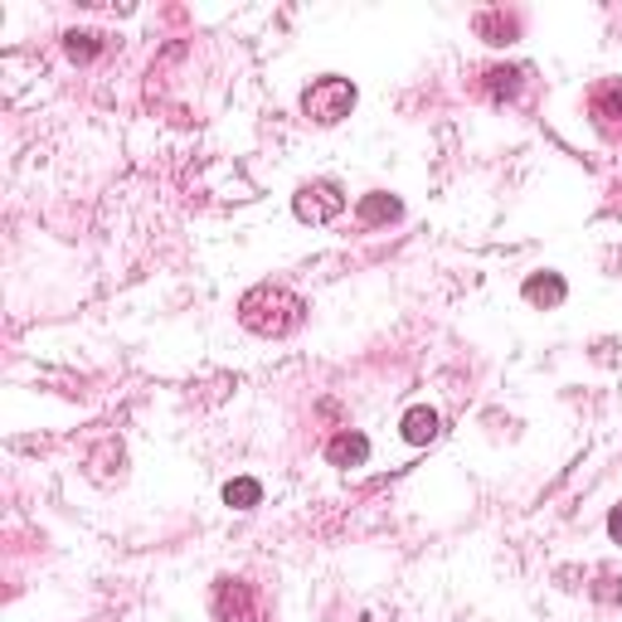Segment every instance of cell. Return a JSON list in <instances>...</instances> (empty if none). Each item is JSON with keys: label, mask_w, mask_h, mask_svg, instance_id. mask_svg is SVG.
<instances>
[{"label": "cell", "mask_w": 622, "mask_h": 622, "mask_svg": "<svg viewBox=\"0 0 622 622\" xmlns=\"http://www.w3.org/2000/svg\"><path fill=\"white\" fill-rule=\"evenodd\" d=\"M593 117L603 122L608 132H618V117H622V83H603L593 93Z\"/></svg>", "instance_id": "8"}, {"label": "cell", "mask_w": 622, "mask_h": 622, "mask_svg": "<svg viewBox=\"0 0 622 622\" xmlns=\"http://www.w3.org/2000/svg\"><path fill=\"white\" fill-rule=\"evenodd\" d=\"M224 501H229L234 511H253V506L263 501V486H258L253 477H234L229 486H224Z\"/></svg>", "instance_id": "9"}, {"label": "cell", "mask_w": 622, "mask_h": 622, "mask_svg": "<svg viewBox=\"0 0 622 622\" xmlns=\"http://www.w3.org/2000/svg\"><path fill=\"white\" fill-rule=\"evenodd\" d=\"M564 278L559 273H535V278H525V302H535V307H559L564 302Z\"/></svg>", "instance_id": "6"}, {"label": "cell", "mask_w": 622, "mask_h": 622, "mask_svg": "<svg viewBox=\"0 0 622 622\" xmlns=\"http://www.w3.org/2000/svg\"><path fill=\"white\" fill-rule=\"evenodd\" d=\"M608 535H613V540H618V545H622V506H618V511H613V516H608Z\"/></svg>", "instance_id": "13"}, {"label": "cell", "mask_w": 622, "mask_h": 622, "mask_svg": "<svg viewBox=\"0 0 622 622\" xmlns=\"http://www.w3.org/2000/svg\"><path fill=\"white\" fill-rule=\"evenodd\" d=\"M239 321L248 326L253 336H292L302 321H307V302L297 297V292L278 287V282H258L253 292L239 302Z\"/></svg>", "instance_id": "1"}, {"label": "cell", "mask_w": 622, "mask_h": 622, "mask_svg": "<svg viewBox=\"0 0 622 622\" xmlns=\"http://www.w3.org/2000/svg\"><path fill=\"white\" fill-rule=\"evenodd\" d=\"M69 54L78 64H88L98 54V35H69Z\"/></svg>", "instance_id": "12"}, {"label": "cell", "mask_w": 622, "mask_h": 622, "mask_svg": "<svg viewBox=\"0 0 622 622\" xmlns=\"http://www.w3.org/2000/svg\"><path fill=\"white\" fill-rule=\"evenodd\" d=\"M360 219H365V224L399 219V200H394V195H365V200H360Z\"/></svg>", "instance_id": "10"}, {"label": "cell", "mask_w": 622, "mask_h": 622, "mask_svg": "<svg viewBox=\"0 0 622 622\" xmlns=\"http://www.w3.org/2000/svg\"><path fill=\"white\" fill-rule=\"evenodd\" d=\"M350 108H355V83L350 78H316L302 93V112L312 122H321V127H336L341 117H350Z\"/></svg>", "instance_id": "2"}, {"label": "cell", "mask_w": 622, "mask_h": 622, "mask_svg": "<svg viewBox=\"0 0 622 622\" xmlns=\"http://www.w3.org/2000/svg\"><path fill=\"white\" fill-rule=\"evenodd\" d=\"M404 438H409V443L414 448H423V443H433V438H438V428H443V423H438V414L433 409H423V404H418V409H409V414H404Z\"/></svg>", "instance_id": "7"}, {"label": "cell", "mask_w": 622, "mask_h": 622, "mask_svg": "<svg viewBox=\"0 0 622 622\" xmlns=\"http://www.w3.org/2000/svg\"><path fill=\"white\" fill-rule=\"evenodd\" d=\"M292 210H297V219H302V224H331L336 214L346 210V190L336 185V180H312V185H302V190H297Z\"/></svg>", "instance_id": "3"}, {"label": "cell", "mask_w": 622, "mask_h": 622, "mask_svg": "<svg viewBox=\"0 0 622 622\" xmlns=\"http://www.w3.org/2000/svg\"><path fill=\"white\" fill-rule=\"evenodd\" d=\"M214 618L219 622H263V608H258V598L248 584L219 579L214 584Z\"/></svg>", "instance_id": "4"}, {"label": "cell", "mask_w": 622, "mask_h": 622, "mask_svg": "<svg viewBox=\"0 0 622 622\" xmlns=\"http://www.w3.org/2000/svg\"><path fill=\"white\" fill-rule=\"evenodd\" d=\"M486 78H491V98H511L516 93V78H520V69H491V73H486Z\"/></svg>", "instance_id": "11"}, {"label": "cell", "mask_w": 622, "mask_h": 622, "mask_svg": "<svg viewBox=\"0 0 622 622\" xmlns=\"http://www.w3.org/2000/svg\"><path fill=\"white\" fill-rule=\"evenodd\" d=\"M365 457H370L365 433H336L331 443H326V462H331V467H360Z\"/></svg>", "instance_id": "5"}]
</instances>
